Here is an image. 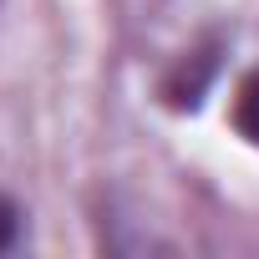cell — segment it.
<instances>
[{"label":"cell","instance_id":"1","mask_svg":"<svg viewBox=\"0 0 259 259\" xmlns=\"http://www.w3.org/2000/svg\"><path fill=\"white\" fill-rule=\"evenodd\" d=\"M219 51H224V41L208 36L203 46H193V51H183L173 61V71L163 76V102L173 112H198L203 107V97H208V87L219 76Z\"/></svg>","mask_w":259,"mask_h":259},{"label":"cell","instance_id":"2","mask_svg":"<svg viewBox=\"0 0 259 259\" xmlns=\"http://www.w3.org/2000/svg\"><path fill=\"white\" fill-rule=\"evenodd\" d=\"M229 122H234V133H239L249 148H259V66L244 71V81L234 87V112H229Z\"/></svg>","mask_w":259,"mask_h":259},{"label":"cell","instance_id":"3","mask_svg":"<svg viewBox=\"0 0 259 259\" xmlns=\"http://www.w3.org/2000/svg\"><path fill=\"white\" fill-rule=\"evenodd\" d=\"M21 229H26V213L11 193H0V254H11L21 244Z\"/></svg>","mask_w":259,"mask_h":259}]
</instances>
